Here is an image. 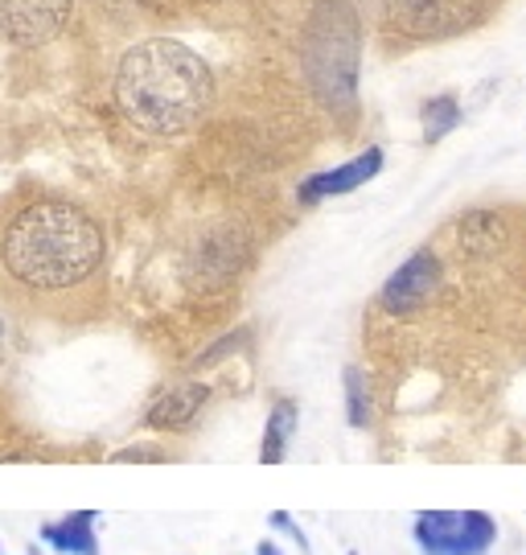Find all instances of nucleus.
<instances>
[{
  "mask_svg": "<svg viewBox=\"0 0 526 555\" xmlns=\"http://www.w3.org/2000/svg\"><path fill=\"white\" fill-rule=\"evenodd\" d=\"M95 518V511H75L62 522H46L41 527V543L59 555H99Z\"/></svg>",
  "mask_w": 526,
  "mask_h": 555,
  "instance_id": "obj_10",
  "label": "nucleus"
},
{
  "mask_svg": "<svg viewBox=\"0 0 526 555\" xmlns=\"http://www.w3.org/2000/svg\"><path fill=\"white\" fill-rule=\"evenodd\" d=\"M489 13V0H383V34L411 46L449 41L477 29Z\"/></svg>",
  "mask_w": 526,
  "mask_h": 555,
  "instance_id": "obj_4",
  "label": "nucleus"
},
{
  "mask_svg": "<svg viewBox=\"0 0 526 555\" xmlns=\"http://www.w3.org/2000/svg\"><path fill=\"white\" fill-rule=\"evenodd\" d=\"M346 555H358V552H346Z\"/></svg>",
  "mask_w": 526,
  "mask_h": 555,
  "instance_id": "obj_17",
  "label": "nucleus"
},
{
  "mask_svg": "<svg viewBox=\"0 0 526 555\" xmlns=\"http://www.w3.org/2000/svg\"><path fill=\"white\" fill-rule=\"evenodd\" d=\"M457 124H461V103H457V95H436V100L424 103V137L428 140L449 137Z\"/></svg>",
  "mask_w": 526,
  "mask_h": 555,
  "instance_id": "obj_13",
  "label": "nucleus"
},
{
  "mask_svg": "<svg viewBox=\"0 0 526 555\" xmlns=\"http://www.w3.org/2000/svg\"><path fill=\"white\" fill-rule=\"evenodd\" d=\"M300 59L317 100L333 112L358 103V59H362V21L350 0H321L305 17Z\"/></svg>",
  "mask_w": 526,
  "mask_h": 555,
  "instance_id": "obj_3",
  "label": "nucleus"
},
{
  "mask_svg": "<svg viewBox=\"0 0 526 555\" xmlns=\"http://www.w3.org/2000/svg\"><path fill=\"white\" fill-rule=\"evenodd\" d=\"M0 337H4V321H0Z\"/></svg>",
  "mask_w": 526,
  "mask_h": 555,
  "instance_id": "obj_16",
  "label": "nucleus"
},
{
  "mask_svg": "<svg viewBox=\"0 0 526 555\" xmlns=\"http://www.w3.org/2000/svg\"><path fill=\"white\" fill-rule=\"evenodd\" d=\"M411 535L424 555H489L498 543V518L486 511H424Z\"/></svg>",
  "mask_w": 526,
  "mask_h": 555,
  "instance_id": "obj_5",
  "label": "nucleus"
},
{
  "mask_svg": "<svg viewBox=\"0 0 526 555\" xmlns=\"http://www.w3.org/2000/svg\"><path fill=\"white\" fill-rule=\"evenodd\" d=\"M75 0H0V38L13 46H41L59 38Z\"/></svg>",
  "mask_w": 526,
  "mask_h": 555,
  "instance_id": "obj_6",
  "label": "nucleus"
},
{
  "mask_svg": "<svg viewBox=\"0 0 526 555\" xmlns=\"http://www.w3.org/2000/svg\"><path fill=\"white\" fill-rule=\"evenodd\" d=\"M379 169H383V149H367V153H358V157L337 165V169L305 178L300 190H296V198L305 202V206H317V202L325 198H342V194H354V190H362L371 178H379Z\"/></svg>",
  "mask_w": 526,
  "mask_h": 555,
  "instance_id": "obj_8",
  "label": "nucleus"
},
{
  "mask_svg": "<svg viewBox=\"0 0 526 555\" xmlns=\"http://www.w3.org/2000/svg\"><path fill=\"white\" fill-rule=\"evenodd\" d=\"M215 100L210 66L190 46L174 38H153L132 46L116 70L119 112L153 137H177L194 128Z\"/></svg>",
  "mask_w": 526,
  "mask_h": 555,
  "instance_id": "obj_2",
  "label": "nucleus"
},
{
  "mask_svg": "<svg viewBox=\"0 0 526 555\" xmlns=\"http://www.w3.org/2000/svg\"><path fill=\"white\" fill-rule=\"evenodd\" d=\"M346 416H350L354 428H367L374 416L371 403V378L362 375L358 366H346Z\"/></svg>",
  "mask_w": 526,
  "mask_h": 555,
  "instance_id": "obj_12",
  "label": "nucleus"
},
{
  "mask_svg": "<svg viewBox=\"0 0 526 555\" xmlns=\"http://www.w3.org/2000/svg\"><path fill=\"white\" fill-rule=\"evenodd\" d=\"M206 403H210V387L206 383H181V387H169L165 396L156 399L153 408H149V416H144V424L156 428V433H181V428H190L202 416Z\"/></svg>",
  "mask_w": 526,
  "mask_h": 555,
  "instance_id": "obj_9",
  "label": "nucleus"
},
{
  "mask_svg": "<svg viewBox=\"0 0 526 555\" xmlns=\"http://www.w3.org/2000/svg\"><path fill=\"white\" fill-rule=\"evenodd\" d=\"M255 555H280V547H275L272 539H264V543H259V547H255Z\"/></svg>",
  "mask_w": 526,
  "mask_h": 555,
  "instance_id": "obj_15",
  "label": "nucleus"
},
{
  "mask_svg": "<svg viewBox=\"0 0 526 555\" xmlns=\"http://www.w3.org/2000/svg\"><path fill=\"white\" fill-rule=\"evenodd\" d=\"M107 238L78 202L34 198L0 227V276L25 297H70L103 272Z\"/></svg>",
  "mask_w": 526,
  "mask_h": 555,
  "instance_id": "obj_1",
  "label": "nucleus"
},
{
  "mask_svg": "<svg viewBox=\"0 0 526 555\" xmlns=\"http://www.w3.org/2000/svg\"><path fill=\"white\" fill-rule=\"evenodd\" d=\"M296 420H300V408L296 399H275L272 412H268V424H264V444H259V461L264 465H280L288 456V444H293Z\"/></svg>",
  "mask_w": 526,
  "mask_h": 555,
  "instance_id": "obj_11",
  "label": "nucleus"
},
{
  "mask_svg": "<svg viewBox=\"0 0 526 555\" xmlns=\"http://www.w3.org/2000/svg\"><path fill=\"white\" fill-rule=\"evenodd\" d=\"M436 288H440V259L424 247V251L408 256L390 272V280L379 293V305L395 318H403V313H415L420 305H428Z\"/></svg>",
  "mask_w": 526,
  "mask_h": 555,
  "instance_id": "obj_7",
  "label": "nucleus"
},
{
  "mask_svg": "<svg viewBox=\"0 0 526 555\" xmlns=\"http://www.w3.org/2000/svg\"><path fill=\"white\" fill-rule=\"evenodd\" d=\"M128 461H169V456L153 449V444H128V449L112 453V465H128Z\"/></svg>",
  "mask_w": 526,
  "mask_h": 555,
  "instance_id": "obj_14",
  "label": "nucleus"
}]
</instances>
